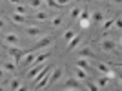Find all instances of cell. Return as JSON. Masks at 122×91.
Wrapping results in <instances>:
<instances>
[{"instance_id":"obj_1","label":"cell","mask_w":122,"mask_h":91,"mask_svg":"<svg viewBox=\"0 0 122 91\" xmlns=\"http://www.w3.org/2000/svg\"><path fill=\"white\" fill-rule=\"evenodd\" d=\"M35 56H36V51H33V49L25 51L24 55H22V58L18 60V64H20L24 69H27V67L33 66V62H35Z\"/></svg>"},{"instance_id":"obj_2","label":"cell","mask_w":122,"mask_h":91,"mask_svg":"<svg viewBox=\"0 0 122 91\" xmlns=\"http://www.w3.org/2000/svg\"><path fill=\"white\" fill-rule=\"evenodd\" d=\"M62 76H64V67H62V66L55 67V69H51V73H49V82H47V86H55L56 82H60V80H62Z\"/></svg>"},{"instance_id":"obj_3","label":"cell","mask_w":122,"mask_h":91,"mask_svg":"<svg viewBox=\"0 0 122 91\" xmlns=\"http://www.w3.org/2000/svg\"><path fill=\"white\" fill-rule=\"evenodd\" d=\"M7 56H9L11 60H15L16 62V66H18V60L22 58V55H24L25 51L24 49H20V47H16V46H7Z\"/></svg>"},{"instance_id":"obj_4","label":"cell","mask_w":122,"mask_h":91,"mask_svg":"<svg viewBox=\"0 0 122 91\" xmlns=\"http://www.w3.org/2000/svg\"><path fill=\"white\" fill-rule=\"evenodd\" d=\"M53 44V36L49 35H42L40 36V40L35 44V47H33V51H42V49H47L49 46Z\"/></svg>"},{"instance_id":"obj_5","label":"cell","mask_w":122,"mask_h":91,"mask_svg":"<svg viewBox=\"0 0 122 91\" xmlns=\"http://www.w3.org/2000/svg\"><path fill=\"white\" fill-rule=\"evenodd\" d=\"M118 47V44L115 42V38H102L100 40V49L104 51V53H111V51H115Z\"/></svg>"},{"instance_id":"obj_6","label":"cell","mask_w":122,"mask_h":91,"mask_svg":"<svg viewBox=\"0 0 122 91\" xmlns=\"http://www.w3.org/2000/svg\"><path fill=\"white\" fill-rule=\"evenodd\" d=\"M78 16H80V27H82V29H87V27L91 25V13L87 11V7H86V9H82Z\"/></svg>"},{"instance_id":"obj_7","label":"cell","mask_w":122,"mask_h":91,"mask_svg":"<svg viewBox=\"0 0 122 91\" xmlns=\"http://www.w3.org/2000/svg\"><path fill=\"white\" fill-rule=\"evenodd\" d=\"M24 31H25V35L29 36V38H40V36L44 35V33H42V29L38 27V25H27Z\"/></svg>"},{"instance_id":"obj_8","label":"cell","mask_w":122,"mask_h":91,"mask_svg":"<svg viewBox=\"0 0 122 91\" xmlns=\"http://www.w3.org/2000/svg\"><path fill=\"white\" fill-rule=\"evenodd\" d=\"M2 40H4V44H7V46H18L20 44V38H18L16 33H5V35L2 36Z\"/></svg>"},{"instance_id":"obj_9","label":"cell","mask_w":122,"mask_h":91,"mask_svg":"<svg viewBox=\"0 0 122 91\" xmlns=\"http://www.w3.org/2000/svg\"><path fill=\"white\" fill-rule=\"evenodd\" d=\"M9 20L13 22L15 25H24L25 22H27V16H25V15H20V13H15V11H13V13L9 15Z\"/></svg>"},{"instance_id":"obj_10","label":"cell","mask_w":122,"mask_h":91,"mask_svg":"<svg viewBox=\"0 0 122 91\" xmlns=\"http://www.w3.org/2000/svg\"><path fill=\"white\" fill-rule=\"evenodd\" d=\"M80 42H82V33H76L75 36H73L71 40L67 42V46H66V49L67 51H75L78 46H80Z\"/></svg>"},{"instance_id":"obj_11","label":"cell","mask_w":122,"mask_h":91,"mask_svg":"<svg viewBox=\"0 0 122 91\" xmlns=\"http://www.w3.org/2000/svg\"><path fill=\"white\" fill-rule=\"evenodd\" d=\"M51 16H49V13L47 11H44V9H40V11H36L35 15H33V20H36V22H47Z\"/></svg>"},{"instance_id":"obj_12","label":"cell","mask_w":122,"mask_h":91,"mask_svg":"<svg viewBox=\"0 0 122 91\" xmlns=\"http://www.w3.org/2000/svg\"><path fill=\"white\" fill-rule=\"evenodd\" d=\"M76 49H78V55H80V56H87V58H93V56H95V51H93L89 46H84V47L78 46Z\"/></svg>"},{"instance_id":"obj_13","label":"cell","mask_w":122,"mask_h":91,"mask_svg":"<svg viewBox=\"0 0 122 91\" xmlns=\"http://www.w3.org/2000/svg\"><path fill=\"white\" fill-rule=\"evenodd\" d=\"M51 20V27H55V29H60L62 25H64V15H56V16H53V18H49Z\"/></svg>"},{"instance_id":"obj_14","label":"cell","mask_w":122,"mask_h":91,"mask_svg":"<svg viewBox=\"0 0 122 91\" xmlns=\"http://www.w3.org/2000/svg\"><path fill=\"white\" fill-rule=\"evenodd\" d=\"M64 89H82L80 80H78V78H67V80H66V87H64Z\"/></svg>"},{"instance_id":"obj_15","label":"cell","mask_w":122,"mask_h":91,"mask_svg":"<svg viewBox=\"0 0 122 91\" xmlns=\"http://www.w3.org/2000/svg\"><path fill=\"white\" fill-rule=\"evenodd\" d=\"M44 67H46L44 64H33V67H31V69L27 71V73H25V76H27V78H33V76H35L36 73H38V71H42Z\"/></svg>"},{"instance_id":"obj_16","label":"cell","mask_w":122,"mask_h":91,"mask_svg":"<svg viewBox=\"0 0 122 91\" xmlns=\"http://www.w3.org/2000/svg\"><path fill=\"white\" fill-rule=\"evenodd\" d=\"M75 78H78V80H87V71L86 69H82V67H76L75 66Z\"/></svg>"},{"instance_id":"obj_17","label":"cell","mask_w":122,"mask_h":91,"mask_svg":"<svg viewBox=\"0 0 122 91\" xmlns=\"http://www.w3.org/2000/svg\"><path fill=\"white\" fill-rule=\"evenodd\" d=\"M2 67H4L7 73H15V71H16V62L9 58V60H5V62H4V66H2Z\"/></svg>"},{"instance_id":"obj_18","label":"cell","mask_w":122,"mask_h":91,"mask_svg":"<svg viewBox=\"0 0 122 91\" xmlns=\"http://www.w3.org/2000/svg\"><path fill=\"white\" fill-rule=\"evenodd\" d=\"M91 20L95 22V24L100 25L102 22H104V13H102V11H93L91 13Z\"/></svg>"},{"instance_id":"obj_19","label":"cell","mask_w":122,"mask_h":91,"mask_svg":"<svg viewBox=\"0 0 122 91\" xmlns=\"http://www.w3.org/2000/svg\"><path fill=\"white\" fill-rule=\"evenodd\" d=\"M7 89H22V80L20 78H11L7 84Z\"/></svg>"},{"instance_id":"obj_20","label":"cell","mask_w":122,"mask_h":91,"mask_svg":"<svg viewBox=\"0 0 122 91\" xmlns=\"http://www.w3.org/2000/svg\"><path fill=\"white\" fill-rule=\"evenodd\" d=\"M109 80H111V78H107L106 75H104V76H98L97 80H95V86H97L98 89H100V87H106V86H107V82H109Z\"/></svg>"},{"instance_id":"obj_21","label":"cell","mask_w":122,"mask_h":91,"mask_svg":"<svg viewBox=\"0 0 122 91\" xmlns=\"http://www.w3.org/2000/svg\"><path fill=\"white\" fill-rule=\"evenodd\" d=\"M46 5V0H29V7L33 9H44Z\"/></svg>"},{"instance_id":"obj_22","label":"cell","mask_w":122,"mask_h":91,"mask_svg":"<svg viewBox=\"0 0 122 91\" xmlns=\"http://www.w3.org/2000/svg\"><path fill=\"white\" fill-rule=\"evenodd\" d=\"M75 66L76 67H82V69H86V71H89V67H91V66H89V62L84 60V58H78V60L75 62Z\"/></svg>"},{"instance_id":"obj_23","label":"cell","mask_w":122,"mask_h":91,"mask_svg":"<svg viewBox=\"0 0 122 91\" xmlns=\"http://www.w3.org/2000/svg\"><path fill=\"white\" fill-rule=\"evenodd\" d=\"M82 7L80 5H75V7H71V11H69V16H71V20H75V18H78V15H80Z\"/></svg>"},{"instance_id":"obj_24","label":"cell","mask_w":122,"mask_h":91,"mask_svg":"<svg viewBox=\"0 0 122 91\" xmlns=\"http://www.w3.org/2000/svg\"><path fill=\"white\" fill-rule=\"evenodd\" d=\"M97 71L100 75H106L107 71H109V66H107V64H97Z\"/></svg>"},{"instance_id":"obj_25","label":"cell","mask_w":122,"mask_h":91,"mask_svg":"<svg viewBox=\"0 0 122 91\" xmlns=\"http://www.w3.org/2000/svg\"><path fill=\"white\" fill-rule=\"evenodd\" d=\"M75 35H76V31H75V29H67L66 33H64V40H66V42H69V40H71V38H73Z\"/></svg>"},{"instance_id":"obj_26","label":"cell","mask_w":122,"mask_h":91,"mask_svg":"<svg viewBox=\"0 0 122 91\" xmlns=\"http://www.w3.org/2000/svg\"><path fill=\"white\" fill-rule=\"evenodd\" d=\"M113 27V20H104L102 22V31H109Z\"/></svg>"},{"instance_id":"obj_27","label":"cell","mask_w":122,"mask_h":91,"mask_svg":"<svg viewBox=\"0 0 122 91\" xmlns=\"http://www.w3.org/2000/svg\"><path fill=\"white\" fill-rule=\"evenodd\" d=\"M15 13H20V15H25V13H27V9H25L24 5H20V4H15Z\"/></svg>"},{"instance_id":"obj_28","label":"cell","mask_w":122,"mask_h":91,"mask_svg":"<svg viewBox=\"0 0 122 91\" xmlns=\"http://www.w3.org/2000/svg\"><path fill=\"white\" fill-rule=\"evenodd\" d=\"M46 4L49 5V7H53V9H58V5H56L55 0H46Z\"/></svg>"},{"instance_id":"obj_29","label":"cell","mask_w":122,"mask_h":91,"mask_svg":"<svg viewBox=\"0 0 122 91\" xmlns=\"http://www.w3.org/2000/svg\"><path fill=\"white\" fill-rule=\"evenodd\" d=\"M56 2V5H58V7H62V5H67L69 4V0H55Z\"/></svg>"},{"instance_id":"obj_30","label":"cell","mask_w":122,"mask_h":91,"mask_svg":"<svg viewBox=\"0 0 122 91\" xmlns=\"http://www.w3.org/2000/svg\"><path fill=\"white\" fill-rule=\"evenodd\" d=\"M113 25H115L117 29H120V27H122V20H120V18H117V20H113Z\"/></svg>"},{"instance_id":"obj_31","label":"cell","mask_w":122,"mask_h":91,"mask_svg":"<svg viewBox=\"0 0 122 91\" xmlns=\"http://www.w3.org/2000/svg\"><path fill=\"white\" fill-rule=\"evenodd\" d=\"M5 25H7V20H5V18H0V31L4 29Z\"/></svg>"},{"instance_id":"obj_32","label":"cell","mask_w":122,"mask_h":91,"mask_svg":"<svg viewBox=\"0 0 122 91\" xmlns=\"http://www.w3.org/2000/svg\"><path fill=\"white\" fill-rule=\"evenodd\" d=\"M87 89H91V91H95V89H98L95 84H87Z\"/></svg>"},{"instance_id":"obj_33","label":"cell","mask_w":122,"mask_h":91,"mask_svg":"<svg viewBox=\"0 0 122 91\" xmlns=\"http://www.w3.org/2000/svg\"><path fill=\"white\" fill-rule=\"evenodd\" d=\"M4 73H5V69H4V67H0V80L4 78Z\"/></svg>"},{"instance_id":"obj_34","label":"cell","mask_w":122,"mask_h":91,"mask_svg":"<svg viewBox=\"0 0 122 91\" xmlns=\"http://www.w3.org/2000/svg\"><path fill=\"white\" fill-rule=\"evenodd\" d=\"M22 0H11V4H20Z\"/></svg>"},{"instance_id":"obj_35","label":"cell","mask_w":122,"mask_h":91,"mask_svg":"<svg viewBox=\"0 0 122 91\" xmlns=\"http://www.w3.org/2000/svg\"><path fill=\"white\" fill-rule=\"evenodd\" d=\"M113 2H115L117 5H120V2H122V0H113Z\"/></svg>"},{"instance_id":"obj_36","label":"cell","mask_w":122,"mask_h":91,"mask_svg":"<svg viewBox=\"0 0 122 91\" xmlns=\"http://www.w3.org/2000/svg\"><path fill=\"white\" fill-rule=\"evenodd\" d=\"M0 2H2V0H0Z\"/></svg>"}]
</instances>
